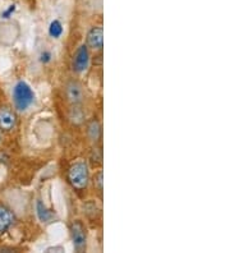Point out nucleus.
I'll return each mask as SVG.
<instances>
[{"mask_svg": "<svg viewBox=\"0 0 230 253\" xmlns=\"http://www.w3.org/2000/svg\"><path fill=\"white\" fill-rule=\"evenodd\" d=\"M90 64V51L87 45H81L73 55L72 60V69L76 73H82L89 68Z\"/></svg>", "mask_w": 230, "mask_h": 253, "instance_id": "20e7f679", "label": "nucleus"}, {"mask_svg": "<svg viewBox=\"0 0 230 253\" xmlns=\"http://www.w3.org/2000/svg\"><path fill=\"white\" fill-rule=\"evenodd\" d=\"M36 212H37V216H39V219H40V221L45 222V224H47V222H51L52 219L55 217V215H54V211H51L50 209H47L43 201H37L36 202Z\"/></svg>", "mask_w": 230, "mask_h": 253, "instance_id": "9b49d317", "label": "nucleus"}, {"mask_svg": "<svg viewBox=\"0 0 230 253\" xmlns=\"http://www.w3.org/2000/svg\"><path fill=\"white\" fill-rule=\"evenodd\" d=\"M90 160L93 165H101L104 160V154H102V147L100 145H95L91 148L90 152Z\"/></svg>", "mask_w": 230, "mask_h": 253, "instance_id": "f8f14e48", "label": "nucleus"}, {"mask_svg": "<svg viewBox=\"0 0 230 253\" xmlns=\"http://www.w3.org/2000/svg\"><path fill=\"white\" fill-rule=\"evenodd\" d=\"M65 96H67L69 104H82L83 99H85V91H83V86L76 80L69 81L65 84Z\"/></svg>", "mask_w": 230, "mask_h": 253, "instance_id": "39448f33", "label": "nucleus"}, {"mask_svg": "<svg viewBox=\"0 0 230 253\" xmlns=\"http://www.w3.org/2000/svg\"><path fill=\"white\" fill-rule=\"evenodd\" d=\"M0 142H1V130H0Z\"/></svg>", "mask_w": 230, "mask_h": 253, "instance_id": "f3484780", "label": "nucleus"}, {"mask_svg": "<svg viewBox=\"0 0 230 253\" xmlns=\"http://www.w3.org/2000/svg\"><path fill=\"white\" fill-rule=\"evenodd\" d=\"M0 252H14V250H13V248L1 247V248H0Z\"/></svg>", "mask_w": 230, "mask_h": 253, "instance_id": "dca6fc26", "label": "nucleus"}, {"mask_svg": "<svg viewBox=\"0 0 230 253\" xmlns=\"http://www.w3.org/2000/svg\"><path fill=\"white\" fill-rule=\"evenodd\" d=\"M68 180L72 187L78 191L86 188L90 180V170L87 163L85 161L74 163L68 170Z\"/></svg>", "mask_w": 230, "mask_h": 253, "instance_id": "f03ea898", "label": "nucleus"}, {"mask_svg": "<svg viewBox=\"0 0 230 253\" xmlns=\"http://www.w3.org/2000/svg\"><path fill=\"white\" fill-rule=\"evenodd\" d=\"M17 126V114L9 106H0V130L10 132Z\"/></svg>", "mask_w": 230, "mask_h": 253, "instance_id": "423d86ee", "label": "nucleus"}, {"mask_svg": "<svg viewBox=\"0 0 230 253\" xmlns=\"http://www.w3.org/2000/svg\"><path fill=\"white\" fill-rule=\"evenodd\" d=\"M35 101V92L31 86L19 81L13 88V104L18 111H26Z\"/></svg>", "mask_w": 230, "mask_h": 253, "instance_id": "f257e3e1", "label": "nucleus"}, {"mask_svg": "<svg viewBox=\"0 0 230 253\" xmlns=\"http://www.w3.org/2000/svg\"><path fill=\"white\" fill-rule=\"evenodd\" d=\"M49 34L50 36L54 37V39H59L63 34V26L59 21H52L51 25L49 27Z\"/></svg>", "mask_w": 230, "mask_h": 253, "instance_id": "ddd939ff", "label": "nucleus"}, {"mask_svg": "<svg viewBox=\"0 0 230 253\" xmlns=\"http://www.w3.org/2000/svg\"><path fill=\"white\" fill-rule=\"evenodd\" d=\"M15 216L13 211L5 205L0 204V234H4L14 225Z\"/></svg>", "mask_w": 230, "mask_h": 253, "instance_id": "6e6552de", "label": "nucleus"}, {"mask_svg": "<svg viewBox=\"0 0 230 253\" xmlns=\"http://www.w3.org/2000/svg\"><path fill=\"white\" fill-rule=\"evenodd\" d=\"M93 184L97 188V191L101 193L102 189H104V174H102V171H98L96 174L95 178H93Z\"/></svg>", "mask_w": 230, "mask_h": 253, "instance_id": "4468645a", "label": "nucleus"}, {"mask_svg": "<svg viewBox=\"0 0 230 253\" xmlns=\"http://www.w3.org/2000/svg\"><path fill=\"white\" fill-rule=\"evenodd\" d=\"M87 136H89L92 142H100V139L102 137V129L101 124L97 119H92V121L89 122V124H87Z\"/></svg>", "mask_w": 230, "mask_h": 253, "instance_id": "9d476101", "label": "nucleus"}, {"mask_svg": "<svg viewBox=\"0 0 230 253\" xmlns=\"http://www.w3.org/2000/svg\"><path fill=\"white\" fill-rule=\"evenodd\" d=\"M50 59H51V54H50L49 51H44V53L41 54V62L43 63L50 62Z\"/></svg>", "mask_w": 230, "mask_h": 253, "instance_id": "2eb2a0df", "label": "nucleus"}, {"mask_svg": "<svg viewBox=\"0 0 230 253\" xmlns=\"http://www.w3.org/2000/svg\"><path fill=\"white\" fill-rule=\"evenodd\" d=\"M87 47L92 50H101L104 46V30L102 27H92L86 37Z\"/></svg>", "mask_w": 230, "mask_h": 253, "instance_id": "0eeeda50", "label": "nucleus"}, {"mask_svg": "<svg viewBox=\"0 0 230 253\" xmlns=\"http://www.w3.org/2000/svg\"><path fill=\"white\" fill-rule=\"evenodd\" d=\"M68 118H69L71 123L74 124V126H81V124L85 123L86 111L83 109L82 104H72L69 113H68Z\"/></svg>", "mask_w": 230, "mask_h": 253, "instance_id": "1a4fd4ad", "label": "nucleus"}, {"mask_svg": "<svg viewBox=\"0 0 230 253\" xmlns=\"http://www.w3.org/2000/svg\"><path fill=\"white\" fill-rule=\"evenodd\" d=\"M71 237L73 247L77 252H85L87 247V232L86 228L81 221H73L71 224Z\"/></svg>", "mask_w": 230, "mask_h": 253, "instance_id": "7ed1b4c3", "label": "nucleus"}]
</instances>
